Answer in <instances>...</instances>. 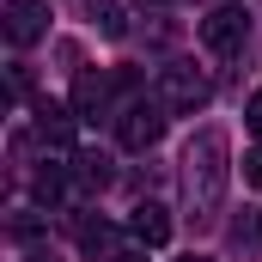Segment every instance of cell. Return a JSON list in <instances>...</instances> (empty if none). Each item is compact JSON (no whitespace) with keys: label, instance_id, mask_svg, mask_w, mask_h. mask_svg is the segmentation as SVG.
Segmentation results:
<instances>
[{"label":"cell","instance_id":"obj_2","mask_svg":"<svg viewBox=\"0 0 262 262\" xmlns=\"http://www.w3.org/2000/svg\"><path fill=\"white\" fill-rule=\"evenodd\" d=\"M152 98L171 110V116H195L201 104L213 98V85H207V73L195 61H165L159 67V85H152Z\"/></svg>","mask_w":262,"mask_h":262},{"label":"cell","instance_id":"obj_14","mask_svg":"<svg viewBox=\"0 0 262 262\" xmlns=\"http://www.w3.org/2000/svg\"><path fill=\"white\" fill-rule=\"evenodd\" d=\"M244 183L262 195V152H244Z\"/></svg>","mask_w":262,"mask_h":262},{"label":"cell","instance_id":"obj_16","mask_svg":"<svg viewBox=\"0 0 262 262\" xmlns=\"http://www.w3.org/2000/svg\"><path fill=\"white\" fill-rule=\"evenodd\" d=\"M73 6H85V18H92V25H98V12H104V6H110V0H73Z\"/></svg>","mask_w":262,"mask_h":262},{"label":"cell","instance_id":"obj_13","mask_svg":"<svg viewBox=\"0 0 262 262\" xmlns=\"http://www.w3.org/2000/svg\"><path fill=\"white\" fill-rule=\"evenodd\" d=\"M6 79H12V98H31V67H25V61H12Z\"/></svg>","mask_w":262,"mask_h":262},{"label":"cell","instance_id":"obj_9","mask_svg":"<svg viewBox=\"0 0 262 262\" xmlns=\"http://www.w3.org/2000/svg\"><path fill=\"white\" fill-rule=\"evenodd\" d=\"M128 232L146 244V250L165 244V238H171V213H165V201H140V207L128 213Z\"/></svg>","mask_w":262,"mask_h":262},{"label":"cell","instance_id":"obj_7","mask_svg":"<svg viewBox=\"0 0 262 262\" xmlns=\"http://www.w3.org/2000/svg\"><path fill=\"white\" fill-rule=\"evenodd\" d=\"M6 37H12L18 49L43 43V37H49V6H43V0H6Z\"/></svg>","mask_w":262,"mask_h":262},{"label":"cell","instance_id":"obj_10","mask_svg":"<svg viewBox=\"0 0 262 262\" xmlns=\"http://www.w3.org/2000/svg\"><path fill=\"white\" fill-rule=\"evenodd\" d=\"M226 238H232V250H244V256H262V207H244V213L226 226Z\"/></svg>","mask_w":262,"mask_h":262},{"label":"cell","instance_id":"obj_3","mask_svg":"<svg viewBox=\"0 0 262 262\" xmlns=\"http://www.w3.org/2000/svg\"><path fill=\"white\" fill-rule=\"evenodd\" d=\"M165 122H171V110H165L159 98H134L128 110L116 116V140H122L128 152H152L159 134H165Z\"/></svg>","mask_w":262,"mask_h":262},{"label":"cell","instance_id":"obj_6","mask_svg":"<svg viewBox=\"0 0 262 262\" xmlns=\"http://www.w3.org/2000/svg\"><path fill=\"white\" fill-rule=\"evenodd\" d=\"M73 116L79 122L110 116V73L104 67H79V79H73Z\"/></svg>","mask_w":262,"mask_h":262},{"label":"cell","instance_id":"obj_12","mask_svg":"<svg viewBox=\"0 0 262 262\" xmlns=\"http://www.w3.org/2000/svg\"><path fill=\"white\" fill-rule=\"evenodd\" d=\"M31 195L43 201V207H55V201L67 195V177L61 171H37V177H31Z\"/></svg>","mask_w":262,"mask_h":262},{"label":"cell","instance_id":"obj_8","mask_svg":"<svg viewBox=\"0 0 262 262\" xmlns=\"http://www.w3.org/2000/svg\"><path fill=\"white\" fill-rule=\"evenodd\" d=\"M73 244H79L85 256H104V262H110L116 226H110V220H98V213H73Z\"/></svg>","mask_w":262,"mask_h":262},{"label":"cell","instance_id":"obj_4","mask_svg":"<svg viewBox=\"0 0 262 262\" xmlns=\"http://www.w3.org/2000/svg\"><path fill=\"white\" fill-rule=\"evenodd\" d=\"M31 134H37L55 159H73V134H79L73 104H49V98H37V104H31Z\"/></svg>","mask_w":262,"mask_h":262},{"label":"cell","instance_id":"obj_11","mask_svg":"<svg viewBox=\"0 0 262 262\" xmlns=\"http://www.w3.org/2000/svg\"><path fill=\"white\" fill-rule=\"evenodd\" d=\"M73 183H79L85 195L110 189V159H104V152H73Z\"/></svg>","mask_w":262,"mask_h":262},{"label":"cell","instance_id":"obj_17","mask_svg":"<svg viewBox=\"0 0 262 262\" xmlns=\"http://www.w3.org/2000/svg\"><path fill=\"white\" fill-rule=\"evenodd\" d=\"M25 262H61V256H55V250H31Z\"/></svg>","mask_w":262,"mask_h":262},{"label":"cell","instance_id":"obj_1","mask_svg":"<svg viewBox=\"0 0 262 262\" xmlns=\"http://www.w3.org/2000/svg\"><path fill=\"white\" fill-rule=\"evenodd\" d=\"M226 183H232V140L220 122H207L183 146V220L195 232H207L226 213Z\"/></svg>","mask_w":262,"mask_h":262},{"label":"cell","instance_id":"obj_19","mask_svg":"<svg viewBox=\"0 0 262 262\" xmlns=\"http://www.w3.org/2000/svg\"><path fill=\"white\" fill-rule=\"evenodd\" d=\"M177 262H207V256H177Z\"/></svg>","mask_w":262,"mask_h":262},{"label":"cell","instance_id":"obj_15","mask_svg":"<svg viewBox=\"0 0 262 262\" xmlns=\"http://www.w3.org/2000/svg\"><path fill=\"white\" fill-rule=\"evenodd\" d=\"M244 122H250V134H256V140H262V92H256V98H250V110H244Z\"/></svg>","mask_w":262,"mask_h":262},{"label":"cell","instance_id":"obj_5","mask_svg":"<svg viewBox=\"0 0 262 262\" xmlns=\"http://www.w3.org/2000/svg\"><path fill=\"white\" fill-rule=\"evenodd\" d=\"M244 37H250V12H244V6H213V12L201 18V43H207L213 55H238Z\"/></svg>","mask_w":262,"mask_h":262},{"label":"cell","instance_id":"obj_18","mask_svg":"<svg viewBox=\"0 0 262 262\" xmlns=\"http://www.w3.org/2000/svg\"><path fill=\"white\" fill-rule=\"evenodd\" d=\"M110 262H146V256H140V250H116Z\"/></svg>","mask_w":262,"mask_h":262}]
</instances>
